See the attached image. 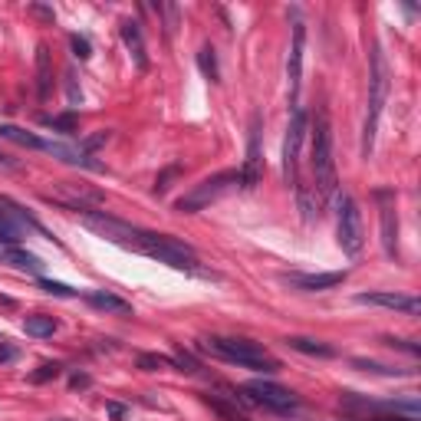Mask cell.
<instances>
[{"mask_svg":"<svg viewBox=\"0 0 421 421\" xmlns=\"http://www.w3.org/2000/svg\"><path fill=\"white\" fill-rule=\"evenodd\" d=\"M76 217L109 244H119V247H126V251L145 253V257L158 260V263H165V267H171V270H181V273H207V270L201 267V257H197L195 247L178 241V237H171V234L145 231V227H135V224H129V221H119V217L106 214V211H92V207L76 211Z\"/></svg>","mask_w":421,"mask_h":421,"instance_id":"6da1fadb","label":"cell"},{"mask_svg":"<svg viewBox=\"0 0 421 421\" xmlns=\"http://www.w3.org/2000/svg\"><path fill=\"white\" fill-rule=\"evenodd\" d=\"M201 349H207L211 356L234 362L241 368H251V372H263V376H273L280 372V359L273 352H267L260 342L251 339H237V336H207L201 339Z\"/></svg>","mask_w":421,"mask_h":421,"instance_id":"7a4b0ae2","label":"cell"},{"mask_svg":"<svg viewBox=\"0 0 421 421\" xmlns=\"http://www.w3.org/2000/svg\"><path fill=\"white\" fill-rule=\"evenodd\" d=\"M310 165H313V178L319 197L336 195V158H332V126H329V112L316 109V119L310 126Z\"/></svg>","mask_w":421,"mask_h":421,"instance_id":"3957f363","label":"cell"},{"mask_svg":"<svg viewBox=\"0 0 421 421\" xmlns=\"http://www.w3.org/2000/svg\"><path fill=\"white\" fill-rule=\"evenodd\" d=\"M388 99V63L382 46H372V72H368V106H366V122H362V158H372V145H376V129L382 119Z\"/></svg>","mask_w":421,"mask_h":421,"instance_id":"277c9868","label":"cell"},{"mask_svg":"<svg viewBox=\"0 0 421 421\" xmlns=\"http://www.w3.org/2000/svg\"><path fill=\"white\" fill-rule=\"evenodd\" d=\"M241 188V171H217V175H211V178H204L201 185H195V188L188 191L185 197H178L175 201V211L178 214H197V211H204L207 204H214V201H221L224 195H231V191Z\"/></svg>","mask_w":421,"mask_h":421,"instance_id":"5b68a950","label":"cell"},{"mask_svg":"<svg viewBox=\"0 0 421 421\" xmlns=\"http://www.w3.org/2000/svg\"><path fill=\"white\" fill-rule=\"evenodd\" d=\"M336 204H339V214H336V241H339L342 253L359 257L362 247H366V227H362V211H359L356 197L349 191L336 195Z\"/></svg>","mask_w":421,"mask_h":421,"instance_id":"8992f818","label":"cell"},{"mask_svg":"<svg viewBox=\"0 0 421 421\" xmlns=\"http://www.w3.org/2000/svg\"><path fill=\"white\" fill-rule=\"evenodd\" d=\"M234 395H241V402H247V405H260V408H270V412H280V415L296 412V405H300V398L290 388L277 386L270 378H253V382L241 386Z\"/></svg>","mask_w":421,"mask_h":421,"instance_id":"52a82bcc","label":"cell"},{"mask_svg":"<svg viewBox=\"0 0 421 421\" xmlns=\"http://www.w3.org/2000/svg\"><path fill=\"white\" fill-rule=\"evenodd\" d=\"M306 109L293 106V116H290L287 126V138H283V178L287 185H300V148H303V135H306Z\"/></svg>","mask_w":421,"mask_h":421,"instance_id":"ba28073f","label":"cell"},{"mask_svg":"<svg viewBox=\"0 0 421 421\" xmlns=\"http://www.w3.org/2000/svg\"><path fill=\"white\" fill-rule=\"evenodd\" d=\"M372 197L378 201L382 247H386L388 257H398V195H395V188H376Z\"/></svg>","mask_w":421,"mask_h":421,"instance_id":"9c48e42d","label":"cell"},{"mask_svg":"<svg viewBox=\"0 0 421 421\" xmlns=\"http://www.w3.org/2000/svg\"><path fill=\"white\" fill-rule=\"evenodd\" d=\"M241 188L253 191L263 178V152H260V116L253 112L251 129H247V158H244L241 168Z\"/></svg>","mask_w":421,"mask_h":421,"instance_id":"30bf717a","label":"cell"},{"mask_svg":"<svg viewBox=\"0 0 421 421\" xmlns=\"http://www.w3.org/2000/svg\"><path fill=\"white\" fill-rule=\"evenodd\" d=\"M303 50H306V23L296 20L293 23V43H290V56H287V80H290V96H300V82H303Z\"/></svg>","mask_w":421,"mask_h":421,"instance_id":"8fae6325","label":"cell"},{"mask_svg":"<svg viewBox=\"0 0 421 421\" xmlns=\"http://www.w3.org/2000/svg\"><path fill=\"white\" fill-rule=\"evenodd\" d=\"M280 280L293 290H303V293H323V290L339 287L346 280V270H332V273H280Z\"/></svg>","mask_w":421,"mask_h":421,"instance_id":"7c38bea8","label":"cell"},{"mask_svg":"<svg viewBox=\"0 0 421 421\" xmlns=\"http://www.w3.org/2000/svg\"><path fill=\"white\" fill-rule=\"evenodd\" d=\"M356 303L386 306V310H395V313H405V316H418V313H421L418 296L392 293V290H376V293H359V296H356Z\"/></svg>","mask_w":421,"mask_h":421,"instance_id":"4fadbf2b","label":"cell"},{"mask_svg":"<svg viewBox=\"0 0 421 421\" xmlns=\"http://www.w3.org/2000/svg\"><path fill=\"white\" fill-rule=\"evenodd\" d=\"M119 33H122V43H126V50L132 53V60H135V66H138V72H148V46H145L142 23H138V20H122Z\"/></svg>","mask_w":421,"mask_h":421,"instance_id":"5bb4252c","label":"cell"},{"mask_svg":"<svg viewBox=\"0 0 421 421\" xmlns=\"http://www.w3.org/2000/svg\"><path fill=\"white\" fill-rule=\"evenodd\" d=\"M50 89H53V56H50V46L40 43L36 46V96L46 102Z\"/></svg>","mask_w":421,"mask_h":421,"instance_id":"9a60e30c","label":"cell"},{"mask_svg":"<svg viewBox=\"0 0 421 421\" xmlns=\"http://www.w3.org/2000/svg\"><path fill=\"white\" fill-rule=\"evenodd\" d=\"M86 300H89L96 310H106V313L132 316V303H129V300H122V296H116V293H106V290H89V293H86Z\"/></svg>","mask_w":421,"mask_h":421,"instance_id":"2e32d148","label":"cell"},{"mask_svg":"<svg viewBox=\"0 0 421 421\" xmlns=\"http://www.w3.org/2000/svg\"><path fill=\"white\" fill-rule=\"evenodd\" d=\"M0 138H7V142H17V145H23V148H33V152H46L50 148V142L46 138H40V135H33V132H27V129H17V126H0Z\"/></svg>","mask_w":421,"mask_h":421,"instance_id":"e0dca14e","label":"cell"},{"mask_svg":"<svg viewBox=\"0 0 421 421\" xmlns=\"http://www.w3.org/2000/svg\"><path fill=\"white\" fill-rule=\"evenodd\" d=\"M287 346L293 352H303V356H313V359H332L336 356V349H332L329 342L323 339H306V336H290Z\"/></svg>","mask_w":421,"mask_h":421,"instance_id":"ac0fdd59","label":"cell"},{"mask_svg":"<svg viewBox=\"0 0 421 421\" xmlns=\"http://www.w3.org/2000/svg\"><path fill=\"white\" fill-rule=\"evenodd\" d=\"M0 260H7V263H13V267H20V270H30V273H40V270H43V260L27 253V251H20V247H0Z\"/></svg>","mask_w":421,"mask_h":421,"instance_id":"d6986e66","label":"cell"},{"mask_svg":"<svg viewBox=\"0 0 421 421\" xmlns=\"http://www.w3.org/2000/svg\"><path fill=\"white\" fill-rule=\"evenodd\" d=\"M23 329H27V336H36V339H46V336H53L56 329H60V323H56L53 316H27V323H23Z\"/></svg>","mask_w":421,"mask_h":421,"instance_id":"ffe728a7","label":"cell"},{"mask_svg":"<svg viewBox=\"0 0 421 421\" xmlns=\"http://www.w3.org/2000/svg\"><path fill=\"white\" fill-rule=\"evenodd\" d=\"M197 70L204 72L211 82H221V66H217L214 46H201V50H197Z\"/></svg>","mask_w":421,"mask_h":421,"instance_id":"44dd1931","label":"cell"},{"mask_svg":"<svg viewBox=\"0 0 421 421\" xmlns=\"http://www.w3.org/2000/svg\"><path fill=\"white\" fill-rule=\"evenodd\" d=\"M138 368L142 372H165V368H175V359L158 356V352H142L138 356Z\"/></svg>","mask_w":421,"mask_h":421,"instance_id":"7402d4cb","label":"cell"},{"mask_svg":"<svg viewBox=\"0 0 421 421\" xmlns=\"http://www.w3.org/2000/svg\"><path fill=\"white\" fill-rule=\"evenodd\" d=\"M352 366L362 368V372H372V376H388V378L408 376L405 368H388V366H382V362H368V359H352Z\"/></svg>","mask_w":421,"mask_h":421,"instance_id":"603a6c76","label":"cell"},{"mask_svg":"<svg viewBox=\"0 0 421 421\" xmlns=\"http://www.w3.org/2000/svg\"><path fill=\"white\" fill-rule=\"evenodd\" d=\"M204 402L211 405V408H214L217 415H221V421H247L241 412H234L231 405H224V402H221V398H214V395H204Z\"/></svg>","mask_w":421,"mask_h":421,"instance_id":"cb8c5ba5","label":"cell"},{"mask_svg":"<svg viewBox=\"0 0 421 421\" xmlns=\"http://www.w3.org/2000/svg\"><path fill=\"white\" fill-rule=\"evenodd\" d=\"M152 7L158 17H165V33H168V40H171L175 30H178V7H165V4H152Z\"/></svg>","mask_w":421,"mask_h":421,"instance_id":"d4e9b609","label":"cell"},{"mask_svg":"<svg viewBox=\"0 0 421 421\" xmlns=\"http://www.w3.org/2000/svg\"><path fill=\"white\" fill-rule=\"evenodd\" d=\"M63 372V366L60 362H43V366L36 368L33 376H30V382H36V386H43V382H50V378H56Z\"/></svg>","mask_w":421,"mask_h":421,"instance_id":"484cf974","label":"cell"},{"mask_svg":"<svg viewBox=\"0 0 421 421\" xmlns=\"http://www.w3.org/2000/svg\"><path fill=\"white\" fill-rule=\"evenodd\" d=\"M36 283H40V290H46V293H53V296H76V293H80V290L66 287V283H60V280H46V277H40Z\"/></svg>","mask_w":421,"mask_h":421,"instance_id":"4316f807","label":"cell"},{"mask_svg":"<svg viewBox=\"0 0 421 421\" xmlns=\"http://www.w3.org/2000/svg\"><path fill=\"white\" fill-rule=\"evenodd\" d=\"M43 126H50V129H60L63 135H72L76 132V116H53V119H43Z\"/></svg>","mask_w":421,"mask_h":421,"instance_id":"83f0119b","label":"cell"},{"mask_svg":"<svg viewBox=\"0 0 421 421\" xmlns=\"http://www.w3.org/2000/svg\"><path fill=\"white\" fill-rule=\"evenodd\" d=\"M171 359H175V368H178V372H191V376H195L197 368H201V366H197V362H195V359H191L185 349H178Z\"/></svg>","mask_w":421,"mask_h":421,"instance_id":"f1b7e54d","label":"cell"},{"mask_svg":"<svg viewBox=\"0 0 421 421\" xmlns=\"http://www.w3.org/2000/svg\"><path fill=\"white\" fill-rule=\"evenodd\" d=\"M70 46H72V53L80 56V60H89V56H92L89 40H86V36H80V33H72V36H70Z\"/></svg>","mask_w":421,"mask_h":421,"instance_id":"f546056e","label":"cell"},{"mask_svg":"<svg viewBox=\"0 0 421 421\" xmlns=\"http://www.w3.org/2000/svg\"><path fill=\"white\" fill-rule=\"evenodd\" d=\"M175 175H178V165H171L168 171H162V175L155 178V195H165V191H168V181L175 178Z\"/></svg>","mask_w":421,"mask_h":421,"instance_id":"4dcf8cb0","label":"cell"},{"mask_svg":"<svg viewBox=\"0 0 421 421\" xmlns=\"http://www.w3.org/2000/svg\"><path fill=\"white\" fill-rule=\"evenodd\" d=\"M392 349H402V352H408V356H418L421 352V346H415L412 339H386Z\"/></svg>","mask_w":421,"mask_h":421,"instance_id":"1f68e13d","label":"cell"},{"mask_svg":"<svg viewBox=\"0 0 421 421\" xmlns=\"http://www.w3.org/2000/svg\"><path fill=\"white\" fill-rule=\"evenodd\" d=\"M30 13H33V17H40V20H46V23H53L56 20V13H53V7H43V4H30Z\"/></svg>","mask_w":421,"mask_h":421,"instance_id":"d6a6232c","label":"cell"},{"mask_svg":"<svg viewBox=\"0 0 421 421\" xmlns=\"http://www.w3.org/2000/svg\"><path fill=\"white\" fill-rule=\"evenodd\" d=\"M17 359V346H10V342H0V366H10Z\"/></svg>","mask_w":421,"mask_h":421,"instance_id":"836d02e7","label":"cell"},{"mask_svg":"<svg viewBox=\"0 0 421 421\" xmlns=\"http://www.w3.org/2000/svg\"><path fill=\"white\" fill-rule=\"evenodd\" d=\"M70 386H72V388H89V386H92V378H89V376H72V378H70Z\"/></svg>","mask_w":421,"mask_h":421,"instance_id":"e575fe53","label":"cell"},{"mask_svg":"<svg viewBox=\"0 0 421 421\" xmlns=\"http://www.w3.org/2000/svg\"><path fill=\"white\" fill-rule=\"evenodd\" d=\"M368 421H418V418H408V415H378V418H368Z\"/></svg>","mask_w":421,"mask_h":421,"instance_id":"d590c367","label":"cell"},{"mask_svg":"<svg viewBox=\"0 0 421 421\" xmlns=\"http://www.w3.org/2000/svg\"><path fill=\"white\" fill-rule=\"evenodd\" d=\"M109 415H112V418H122V415H126V408H122V405H109Z\"/></svg>","mask_w":421,"mask_h":421,"instance_id":"8d00e7d4","label":"cell"}]
</instances>
